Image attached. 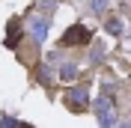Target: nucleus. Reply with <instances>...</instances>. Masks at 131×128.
I'll list each match as a JSON object with an SVG mask.
<instances>
[{
    "mask_svg": "<svg viewBox=\"0 0 131 128\" xmlns=\"http://www.w3.org/2000/svg\"><path fill=\"white\" fill-rule=\"evenodd\" d=\"M86 36H90V33L86 30H81V27H74V30H69V39H66V45H72V42H86Z\"/></svg>",
    "mask_w": 131,
    "mask_h": 128,
    "instance_id": "obj_1",
    "label": "nucleus"
}]
</instances>
